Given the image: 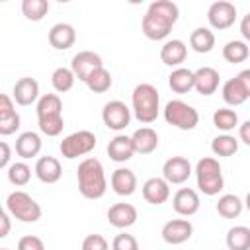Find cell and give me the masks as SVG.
<instances>
[{
    "instance_id": "6da1fadb",
    "label": "cell",
    "mask_w": 250,
    "mask_h": 250,
    "mask_svg": "<svg viewBox=\"0 0 250 250\" xmlns=\"http://www.w3.org/2000/svg\"><path fill=\"white\" fill-rule=\"evenodd\" d=\"M178 16H180V8L172 0H154L148 6L146 14L143 16L141 29L146 39L160 41L170 33L174 23L178 21Z\"/></svg>"
},
{
    "instance_id": "7a4b0ae2",
    "label": "cell",
    "mask_w": 250,
    "mask_h": 250,
    "mask_svg": "<svg viewBox=\"0 0 250 250\" xmlns=\"http://www.w3.org/2000/svg\"><path fill=\"white\" fill-rule=\"evenodd\" d=\"M78 191L86 199H100L107 189V180L104 174V166L98 158H84L78 164Z\"/></svg>"
},
{
    "instance_id": "3957f363",
    "label": "cell",
    "mask_w": 250,
    "mask_h": 250,
    "mask_svg": "<svg viewBox=\"0 0 250 250\" xmlns=\"http://www.w3.org/2000/svg\"><path fill=\"white\" fill-rule=\"evenodd\" d=\"M131 100H133L135 117L141 123H152L158 117L160 96H158V90L152 84H148V82L137 84L135 90H133V98Z\"/></svg>"
},
{
    "instance_id": "277c9868",
    "label": "cell",
    "mask_w": 250,
    "mask_h": 250,
    "mask_svg": "<svg viewBox=\"0 0 250 250\" xmlns=\"http://www.w3.org/2000/svg\"><path fill=\"white\" fill-rule=\"evenodd\" d=\"M195 176H197V188L205 195H217L225 188L221 164L213 156H205L197 162L195 166Z\"/></svg>"
},
{
    "instance_id": "5b68a950",
    "label": "cell",
    "mask_w": 250,
    "mask_h": 250,
    "mask_svg": "<svg viewBox=\"0 0 250 250\" xmlns=\"http://www.w3.org/2000/svg\"><path fill=\"white\" fill-rule=\"evenodd\" d=\"M6 209L21 223H35L41 219V205L25 191H12L6 199Z\"/></svg>"
},
{
    "instance_id": "8992f818",
    "label": "cell",
    "mask_w": 250,
    "mask_h": 250,
    "mask_svg": "<svg viewBox=\"0 0 250 250\" xmlns=\"http://www.w3.org/2000/svg\"><path fill=\"white\" fill-rule=\"evenodd\" d=\"M164 119L168 125H174L182 131H191L199 123V113L195 107L182 100H170L164 107Z\"/></svg>"
},
{
    "instance_id": "52a82bcc",
    "label": "cell",
    "mask_w": 250,
    "mask_h": 250,
    "mask_svg": "<svg viewBox=\"0 0 250 250\" xmlns=\"http://www.w3.org/2000/svg\"><path fill=\"white\" fill-rule=\"evenodd\" d=\"M96 143L98 141L92 131H88V129L74 131L61 141V154L64 158H76V156H82V154H88L90 150H94Z\"/></svg>"
},
{
    "instance_id": "ba28073f",
    "label": "cell",
    "mask_w": 250,
    "mask_h": 250,
    "mask_svg": "<svg viewBox=\"0 0 250 250\" xmlns=\"http://www.w3.org/2000/svg\"><path fill=\"white\" fill-rule=\"evenodd\" d=\"M102 119H104V125L111 131H121L129 125L131 121V109L119 102V100H111L104 105L102 109Z\"/></svg>"
},
{
    "instance_id": "9c48e42d",
    "label": "cell",
    "mask_w": 250,
    "mask_h": 250,
    "mask_svg": "<svg viewBox=\"0 0 250 250\" xmlns=\"http://www.w3.org/2000/svg\"><path fill=\"white\" fill-rule=\"evenodd\" d=\"M207 20L215 29H227L236 20V6L229 0H217L209 6Z\"/></svg>"
},
{
    "instance_id": "30bf717a",
    "label": "cell",
    "mask_w": 250,
    "mask_h": 250,
    "mask_svg": "<svg viewBox=\"0 0 250 250\" xmlns=\"http://www.w3.org/2000/svg\"><path fill=\"white\" fill-rule=\"evenodd\" d=\"M102 66H104L102 57H100L98 53H94V51H78V53L72 57V62H70V68H72L74 76H76L78 80H82V82H86L88 76H90L94 70L102 68Z\"/></svg>"
},
{
    "instance_id": "8fae6325",
    "label": "cell",
    "mask_w": 250,
    "mask_h": 250,
    "mask_svg": "<svg viewBox=\"0 0 250 250\" xmlns=\"http://www.w3.org/2000/svg\"><path fill=\"white\" fill-rule=\"evenodd\" d=\"M191 174V164L184 156H172L162 166V176L168 184H184Z\"/></svg>"
},
{
    "instance_id": "7c38bea8",
    "label": "cell",
    "mask_w": 250,
    "mask_h": 250,
    "mask_svg": "<svg viewBox=\"0 0 250 250\" xmlns=\"http://www.w3.org/2000/svg\"><path fill=\"white\" fill-rule=\"evenodd\" d=\"M193 234V227L188 219H172L162 227V238L168 244H184Z\"/></svg>"
},
{
    "instance_id": "4fadbf2b",
    "label": "cell",
    "mask_w": 250,
    "mask_h": 250,
    "mask_svg": "<svg viewBox=\"0 0 250 250\" xmlns=\"http://www.w3.org/2000/svg\"><path fill=\"white\" fill-rule=\"evenodd\" d=\"M172 205H174V211L182 217H189L193 213H197L199 209V195L195 189L191 188H180L176 193H174V199H172Z\"/></svg>"
},
{
    "instance_id": "5bb4252c",
    "label": "cell",
    "mask_w": 250,
    "mask_h": 250,
    "mask_svg": "<svg viewBox=\"0 0 250 250\" xmlns=\"http://www.w3.org/2000/svg\"><path fill=\"white\" fill-rule=\"evenodd\" d=\"M137 209L131 203H115L107 209V221L115 229H129L137 223Z\"/></svg>"
},
{
    "instance_id": "9a60e30c",
    "label": "cell",
    "mask_w": 250,
    "mask_h": 250,
    "mask_svg": "<svg viewBox=\"0 0 250 250\" xmlns=\"http://www.w3.org/2000/svg\"><path fill=\"white\" fill-rule=\"evenodd\" d=\"M74 41H76V31L66 21H59L49 29V43H51V47H55L59 51L70 49L74 45Z\"/></svg>"
},
{
    "instance_id": "2e32d148",
    "label": "cell",
    "mask_w": 250,
    "mask_h": 250,
    "mask_svg": "<svg viewBox=\"0 0 250 250\" xmlns=\"http://www.w3.org/2000/svg\"><path fill=\"white\" fill-rule=\"evenodd\" d=\"M143 197L150 205H162L170 197V188L164 178H148L143 184Z\"/></svg>"
},
{
    "instance_id": "e0dca14e",
    "label": "cell",
    "mask_w": 250,
    "mask_h": 250,
    "mask_svg": "<svg viewBox=\"0 0 250 250\" xmlns=\"http://www.w3.org/2000/svg\"><path fill=\"white\" fill-rule=\"evenodd\" d=\"M35 176L43 184H55V182H59L61 176H62L61 162L55 156H49V154L37 158V162H35Z\"/></svg>"
},
{
    "instance_id": "ac0fdd59",
    "label": "cell",
    "mask_w": 250,
    "mask_h": 250,
    "mask_svg": "<svg viewBox=\"0 0 250 250\" xmlns=\"http://www.w3.org/2000/svg\"><path fill=\"white\" fill-rule=\"evenodd\" d=\"M39 96V84L31 76H23L14 84V100L20 105H31Z\"/></svg>"
},
{
    "instance_id": "d6986e66",
    "label": "cell",
    "mask_w": 250,
    "mask_h": 250,
    "mask_svg": "<svg viewBox=\"0 0 250 250\" xmlns=\"http://www.w3.org/2000/svg\"><path fill=\"white\" fill-rule=\"evenodd\" d=\"M219 72L213 66H201L195 70V90L201 96H211L219 88Z\"/></svg>"
},
{
    "instance_id": "ffe728a7",
    "label": "cell",
    "mask_w": 250,
    "mask_h": 250,
    "mask_svg": "<svg viewBox=\"0 0 250 250\" xmlns=\"http://www.w3.org/2000/svg\"><path fill=\"white\" fill-rule=\"evenodd\" d=\"M111 188H113V191L117 195H123V197L131 195L137 189V176H135V172L129 170V168L113 170V174H111Z\"/></svg>"
},
{
    "instance_id": "44dd1931",
    "label": "cell",
    "mask_w": 250,
    "mask_h": 250,
    "mask_svg": "<svg viewBox=\"0 0 250 250\" xmlns=\"http://www.w3.org/2000/svg\"><path fill=\"white\" fill-rule=\"evenodd\" d=\"M188 57V47L184 41L180 39H172V41H166L160 49V61L168 66H178L186 61Z\"/></svg>"
},
{
    "instance_id": "7402d4cb",
    "label": "cell",
    "mask_w": 250,
    "mask_h": 250,
    "mask_svg": "<svg viewBox=\"0 0 250 250\" xmlns=\"http://www.w3.org/2000/svg\"><path fill=\"white\" fill-rule=\"evenodd\" d=\"M135 152L139 154H150L152 150H156L158 146V135L152 127H141L131 135Z\"/></svg>"
},
{
    "instance_id": "603a6c76",
    "label": "cell",
    "mask_w": 250,
    "mask_h": 250,
    "mask_svg": "<svg viewBox=\"0 0 250 250\" xmlns=\"http://www.w3.org/2000/svg\"><path fill=\"white\" fill-rule=\"evenodd\" d=\"M133 154H135V146H133L131 137L127 135H117L107 145V156L115 162H127Z\"/></svg>"
},
{
    "instance_id": "cb8c5ba5",
    "label": "cell",
    "mask_w": 250,
    "mask_h": 250,
    "mask_svg": "<svg viewBox=\"0 0 250 250\" xmlns=\"http://www.w3.org/2000/svg\"><path fill=\"white\" fill-rule=\"evenodd\" d=\"M168 84H170L172 92H176V94H186V92H189L191 88H195V72L189 70V68L180 66V68H176V70L170 72Z\"/></svg>"
},
{
    "instance_id": "d4e9b609",
    "label": "cell",
    "mask_w": 250,
    "mask_h": 250,
    "mask_svg": "<svg viewBox=\"0 0 250 250\" xmlns=\"http://www.w3.org/2000/svg\"><path fill=\"white\" fill-rule=\"evenodd\" d=\"M41 150V139L33 131H25L16 139V154L21 158H33Z\"/></svg>"
},
{
    "instance_id": "484cf974",
    "label": "cell",
    "mask_w": 250,
    "mask_h": 250,
    "mask_svg": "<svg viewBox=\"0 0 250 250\" xmlns=\"http://www.w3.org/2000/svg\"><path fill=\"white\" fill-rule=\"evenodd\" d=\"M250 96L246 94L244 86L240 84V80L234 76V78H229L225 84H223V100L229 104V105H240L248 100Z\"/></svg>"
},
{
    "instance_id": "4316f807",
    "label": "cell",
    "mask_w": 250,
    "mask_h": 250,
    "mask_svg": "<svg viewBox=\"0 0 250 250\" xmlns=\"http://www.w3.org/2000/svg\"><path fill=\"white\" fill-rule=\"evenodd\" d=\"M189 47L195 53H209L215 47V35L207 27H197L189 35Z\"/></svg>"
},
{
    "instance_id": "83f0119b",
    "label": "cell",
    "mask_w": 250,
    "mask_h": 250,
    "mask_svg": "<svg viewBox=\"0 0 250 250\" xmlns=\"http://www.w3.org/2000/svg\"><path fill=\"white\" fill-rule=\"evenodd\" d=\"M217 213L225 219H234L242 213V201L234 193H225L217 201Z\"/></svg>"
},
{
    "instance_id": "f1b7e54d",
    "label": "cell",
    "mask_w": 250,
    "mask_h": 250,
    "mask_svg": "<svg viewBox=\"0 0 250 250\" xmlns=\"http://www.w3.org/2000/svg\"><path fill=\"white\" fill-rule=\"evenodd\" d=\"M227 246H229V250H250V229L244 225L229 229Z\"/></svg>"
},
{
    "instance_id": "f546056e",
    "label": "cell",
    "mask_w": 250,
    "mask_h": 250,
    "mask_svg": "<svg viewBox=\"0 0 250 250\" xmlns=\"http://www.w3.org/2000/svg\"><path fill=\"white\" fill-rule=\"evenodd\" d=\"M250 55V49L244 41H238V39H232L229 41L225 47H223V57L227 62L230 64H238V62H244Z\"/></svg>"
},
{
    "instance_id": "4dcf8cb0",
    "label": "cell",
    "mask_w": 250,
    "mask_h": 250,
    "mask_svg": "<svg viewBox=\"0 0 250 250\" xmlns=\"http://www.w3.org/2000/svg\"><path fill=\"white\" fill-rule=\"evenodd\" d=\"M111 84H113V78H111L109 70H105L104 66L98 68V70H94V72L88 76V80H86V86H88L92 92H96V94L107 92V90L111 88Z\"/></svg>"
},
{
    "instance_id": "1f68e13d",
    "label": "cell",
    "mask_w": 250,
    "mask_h": 250,
    "mask_svg": "<svg viewBox=\"0 0 250 250\" xmlns=\"http://www.w3.org/2000/svg\"><path fill=\"white\" fill-rule=\"evenodd\" d=\"M74 72L72 68H66V66H59L53 70L51 74V82H53V88L59 92V94H64L68 92L72 86H74Z\"/></svg>"
},
{
    "instance_id": "d6a6232c",
    "label": "cell",
    "mask_w": 250,
    "mask_h": 250,
    "mask_svg": "<svg viewBox=\"0 0 250 250\" xmlns=\"http://www.w3.org/2000/svg\"><path fill=\"white\" fill-rule=\"evenodd\" d=\"M211 150L215 156H232L238 150V141L232 135H219L213 139Z\"/></svg>"
},
{
    "instance_id": "836d02e7",
    "label": "cell",
    "mask_w": 250,
    "mask_h": 250,
    "mask_svg": "<svg viewBox=\"0 0 250 250\" xmlns=\"http://www.w3.org/2000/svg\"><path fill=\"white\" fill-rule=\"evenodd\" d=\"M21 12L27 20L39 21L47 16L49 12V2L47 0H23L21 2Z\"/></svg>"
},
{
    "instance_id": "e575fe53",
    "label": "cell",
    "mask_w": 250,
    "mask_h": 250,
    "mask_svg": "<svg viewBox=\"0 0 250 250\" xmlns=\"http://www.w3.org/2000/svg\"><path fill=\"white\" fill-rule=\"evenodd\" d=\"M213 125L221 131H232L238 125V115L229 107H219L213 113Z\"/></svg>"
},
{
    "instance_id": "d590c367",
    "label": "cell",
    "mask_w": 250,
    "mask_h": 250,
    "mask_svg": "<svg viewBox=\"0 0 250 250\" xmlns=\"http://www.w3.org/2000/svg\"><path fill=\"white\" fill-rule=\"evenodd\" d=\"M62 111V102L57 94H43L41 100L37 102V117L43 115H55Z\"/></svg>"
},
{
    "instance_id": "8d00e7d4",
    "label": "cell",
    "mask_w": 250,
    "mask_h": 250,
    "mask_svg": "<svg viewBox=\"0 0 250 250\" xmlns=\"http://www.w3.org/2000/svg\"><path fill=\"white\" fill-rule=\"evenodd\" d=\"M39 121V129L41 133H45L47 137H57L62 133V127H64V119L61 113H55V115H43V117H37Z\"/></svg>"
},
{
    "instance_id": "74e56055",
    "label": "cell",
    "mask_w": 250,
    "mask_h": 250,
    "mask_svg": "<svg viewBox=\"0 0 250 250\" xmlns=\"http://www.w3.org/2000/svg\"><path fill=\"white\" fill-rule=\"evenodd\" d=\"M29 178H31V168L25 162H14L8 168V180L14 186H25L29 182Z\"/></svg>"
},
{
    "instance_id": "f35d334b",
    "label": "cell",
    "mask_w": 250,
    "mask_h": 250,
    "mask_svg": "<svg viewBox=\"0 0 250 250\" xmlns=\"http://www.w3.org/2000/svg\"><path fill=\"white\" fill-rule=\"evenodd\" d=\"M111 250H139V242L133 234H127V232H121L113 238L111 242Z\"/></svg>"
},
{
    "instance_id": "ab89813d",
    "label": "cell",
    "mask_w": 250,
    "mask_h": 250,
    "mask_svg": "<svg viewBox=\"0 0 250 250\" xmlns=\"http://www.w3.org/2000/svg\"><path fill=\"white\" fill-rule=\"evenodd\" d=\"M20 129V115L16 111L8 115H0V135H12Z\"/></svg>"
},
{
    "instance_id": "60d3db41",
    "label": "cell",
    "mask_w": 250,
    "mask_h": 250,
    "mask_svg": "<svg viewBox=\"0 0 250 250\" xmlns=\"http://www.w3.org/2000/svg\"><path fill=\"white\" fill-rule=\"evenodd\" d=\"M82 250H109V244L102 234L94 232V234H88L82 240Z\"/></svg>"
},
{
    "instance_id": "b9f144b4",
    "label": "cell",
    "mask_w": 250,
    "mask_h": 250,
    "mask_svg": "<svg viewBox=\"0 0 250 250\" xmlns=\"http://www.w3.org/2000/svg\"><path fill=\"white\" fill-rule=\"evenodd\" d=\"M18 250H45V244L35 234H25L18 240Z\"/></svg>"
},
{
    "instance_id": "7bdbcfd3",
    "label": "cell",
    "mask_w": 250,
    "mask_h": 250,
    "mask_svg": "<svg viewBox=\"0 0 250 250\" xmlns=\"http://www.w3.org/2000/svg\"><path fill=\"white\" fill-rule=\"evenodd\" d=\"M12 111H16L14 104H12V98L8 94H0V115H8Z\"/></svg>"
},
{
    "instance_id": "ee69618b",
    "label": "cell",
    "mask_w": 250,
    "mask_h": 250,
    "mask_svg": "<svg viewBox=\"0 0 250 250\" xmlns=\"http://www.w3.org/2000/svg\"><path fill=\"white\" fill-rule=\"evenodd\" d=\"M10 156H12V148L6 141L0 143V168H6L8 162H10Z\"/></svg>"
},
{
    "instance_id": "f6af8a7d",
    "label": "cell",
    "mask_w": 250,
    "mask_h": 250,
    "mask_svg": "<svg viewBox=\"0 0 250 250\" xmlns=\"http://www.w3.org/2000/svg\"><path fill=\"white\" fill-rule=\"evenodd\" d=\"M10 232V217H8V211H0V238H6Z\"/></svg>"
},
{
    "instance_id": "bcb514c9",
    "label": "cell",
    "mask_w": 250,
    "mask_h": 250,
    "mask_svg": "<svg viewBox=\"0 0 250 250\" xmlns=\"http://www.w3.org/2000/svg\"><path fill=\"white\" fill-rule=\"evenodd\" d=\"M238 137H240V141H242L244 145L250 146V119L244 121V123L238 127Z\"/></svg>"
},
{
    "instance_id": "7dc6e473",
    "label": "cell",
    "mask_w": 250,
    "mask_h": 250,
    "mask_svg": "<svg viewBox=\"0 0 250 250\" xmlns=\"http://www.w3.org/2000/svg\"><path fill=\"white\" fill-rule=\"evenodd\" d=\"M236 78L240 80V84L244 86L246 94L250 96V68H244V70H240V72L236 74Z\"/></svg>"
},
{
    "instance_id": "c3c4849f",
    "label": "cell",
    "mask_w": 250,
    "mask_h": 250,
    "mask_svg": "<svg viewBox=\"0 0 250 250\" xmlns=\"http://www.w3.org/2000/svg\"><path fill=\"white\" fill-rule=\"evenodd\" d=\"M240 33H242V37L246 39V41H250V12L242 18V21H240Z\"/></svg>"
},
{
    "instance_id": "681fc988",
    "label": "cell",
    "mask_w": 250,
    "mask_h": 250,
    "mask_svg": "<svg viewBox=\"0 0 250 250\" xmlns=\"http://www.w3.org/2000/svg\"><path fill=\"white\" fill-rule=\"evenodd\" d=\"M244 205H246V209L250 211V191H248V195H246V201H244Z\"/></svg>"
},
{
    "instance_id": "f907efd6",
    "label": "cell",
    "mask_w": 250,
    "mask_h": 250,
    "mask_svg": "<svg viewBox=\"0 0 250 250\" xmlns=\"http://www.w3.org/2000/svg\"><path fill=\"white\" fill-rule=\"evenodd\" d=\"M0 250H10V248H0Z\"/></svg>"
}]
</instances>
